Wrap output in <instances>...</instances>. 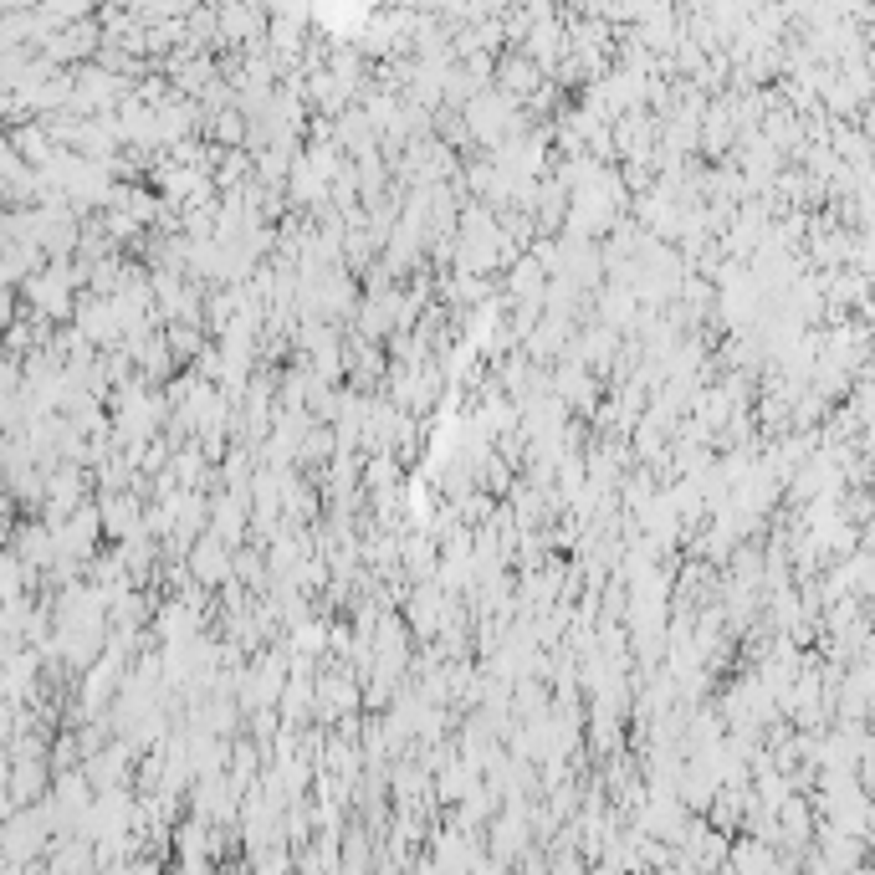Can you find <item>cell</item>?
<instances>
[{"label":"cell","mask_w":875,"mask_h":875,"mask_svg":"<svg viewBox=\"0 0 875 875\" xmlns=\"http://www.w3.org/2000/svg\"><path fill=\"white\" fill-rule=\"evenodd\" d=\"M190 568L205 579V584H215V579H226L231 574V558H226V548H221V538H200V548H195V558H190Z\"/></svg>","instance_id":"cell-1"}]
</instances>
